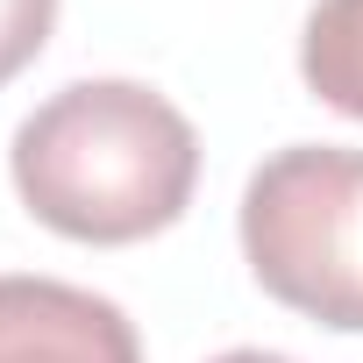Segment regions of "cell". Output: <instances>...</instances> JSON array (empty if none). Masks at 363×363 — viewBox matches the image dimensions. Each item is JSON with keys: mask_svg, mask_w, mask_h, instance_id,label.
<instances>
[{"mask_svg": "<svg viewBox=\"0 0 363 363\" xmlns=\"http://www.w3.org/2000/svg\"><path fill=\"white\" fill-rule=\"evenodd\" d=\"M8 178L50 235L121 250L164 235L193 207L200 135L143 79H72L22 114Z\"/></svg>", "mask_w": 363, "mask_h": 363, "instance_id": "6da1fadb", "label": "cell"}, {"mask_svg": "<svg viewBox=\"0 0 363 363\" xmlns=\"http://www.w3.org/2000/svg\"><path fill=\"white\" fill-rule=\"evenodd\" d=\"M250 278L313 328L363 335V150L285 143L242 186Z\"/></svg>", "mask_w": 363, "mask_h": 363, "instance_id": "7a4b0ae2", "label": "cell"}, {"mask_svg": "<svg viewBox=\"0 0 363 363\" xmlns=\"http://www.w3.org/2000/svg\"><path fill=\"white\" fill-rule=\"evenodd\" d=\"M0 363H143L135 320L65 278L0 271Z\"/></svg>", "mask_w": 363, "mask_h": 363, "instance_id": "3957f363", "label": "cell"}, {"mask_svg": "<svg viewBox=\"0 0 363 363\" xmlns=\"http://www.w3.org/2000/svg\"><path fill=\"white\" fill-rule=\"evenodd\" d=\"M299 79L320 107L363 121V0H313L306 8Z\"/></svg>", "mask_w": 363, "mask_h": 363, "instance_id": "277c9868", "label": "cell"}, {"mask_svg": "<svg viewBox=\"0 0 363 363\" xmlns=\"http://www.w3.org/2000/svg\"><path fill=\"white\" fill-rule=\"evenodd\" d=\"M57 29V0H0V86L22 79Z\"/></svg>", "mask_w": 363, "mask_h": 363, "instance_id": "5b68a950", "label": "cell"}, {"mask_svg": "<svg viewBox=\"0 0 363 363\" xmlns=\"http://www.w3.org/2000/svg\"><path fill=\"white\" fill-rule=\"evenodd\" d=\"M214 363H299V356H278V349H221Z\"/></svg>", "mask_w": 363, "mask_h": 363, "instance_id": "8992f818", "label": "cell"}]
</instances>
